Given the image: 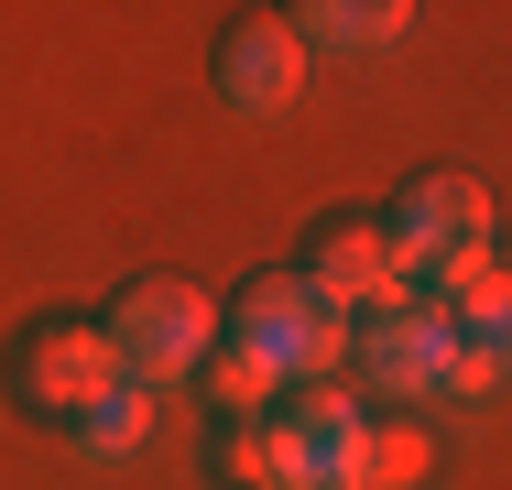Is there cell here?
Instances as JSON below:
<instances>
[{
    "mask_svg": "<svg viewBox=\"0 0 512 490\" xmlns=\"http://www.w3.org/2000/svg\"><path fill=\"white\" fill-rule=\"evenodd\" d=\"M382 229H393V251H404V284L425 294H469L480 273H491V196H480V175H404L393 186V207H382Z\"/></svg>",
    "mask_w": 512,
    "mask_h": 490,
    "instance_id": "obj_1",
    "label": "cell"
},
{
    "mask_svg": "<svg viewBox=\"0 0 512 490\" xmlns=\"http://www.w3.org/2000/svg\"><path fill=\"white\" fill-rule=\"evenodd\" d=\"M99 338H109V360H120V382L164 392V382H186V371H207V349H218V316H207V294H197V284H175V273H142V284H120V294H109Z\"/></svg>",
    "mask_w": 512,
    "mask_h": 490,
    "instance_id": "obj_2",
    "label": "cell"
},
{
    "mask_svg": "<svg viewBox=\"0 0 512 490\" xmlns=\"http://www.w3.org/2000/svg\"><path fill=\"white\" fill-rule=\"evenodd\" d=\"M218 349L262 360L273 382L295 392V382H316V371H338L349 327H338V305H327V294H306L295 273H262V284H240V305L218 316Z\"/></svg>",
    "mask_w": 512,
    "mask_h": 490,
    "instance_id": "obj_3",
    "label": "cell"
},
{
    "mask_svg": "<svg viewBox=\"0 0 512 490\" xmlns=\"http://www.w3.org/2000/svg\"><path fill=\"white\" fill-rule=\"evenodd\" d=\"M0 371H11V403H22L33 425H55V436H66L99 392H120V360H109L99 316H33Z\"/></svg>",
    "mask_w": 512,
    "mask_h": 490,
    "instance_id": "obj_4",
    "label": "cell"
},
{
    "mask_svg": "<svg viewBox=\"0 0 512 490\" xmlns=\"http://www.w3.org/2000/svg\"><path fill=\"white\" fill-rule=\"evenodd\" d=\"M207 77L240 120H284L295 88H306V44L284 33V11H229L218 44H207Z\"/></svg>",
    "mask_w": 512,
    "mask_h": 490,
    "instance_id": "obj_5",
    "label": "cell"
},
{
    "mask_svg": "<svg viewBox=\"0 0 512 490\" xmlns=\"http://www.w3.org/2000/svg\"><path fill=\"white\" fill-rule=\"evenodd\" d=\"M273 436H284V469L295 490H371V425H360V403L338 382H295L284 392V414H273Z\"/></svg>",
    "mask_w": 512,
    "mask_h": 490,
    "instance_id": "obj_6",
    "label": "cell"
},
{
    "mask_svg": "<svg viewBox=\"0 0 512 490\" xmlns=\"http://www.w3.org/2000/svg\"><path fill=\"white\" fill-rule=\"evenodd\" d=\"M360 371H371L382 392H458V327H447V305H425V294L371 305V327H360Z\"/></svg>",
    "mask_w": 512,
    "mask_h": 490,
    "instance_id": "obj_7",
    "label": "cell"
},
{
    "mask_svg": "<svg viewBox=\"0 0 512 490\" xmlns=\"http://www.w3.org/2000/svg\"><path fill=\"white\" fill-rule=\"evenodd\" d=\"M295 284L327 294L338 316H349V305H393V294H414V284H404V251H393V229H382V218H316Z\"/></svg>",
    "mask_w": 512,
    "mask_h": 490,
    "instance_id": "obj_8",
    "label": "cell"
},
{
    "mask_svg": "<svg viewBox=\"0 0 512 490\" xmlns=\"http://www.w3.org/2000/svg\"><path fill=\"white\" fill-rule=\"evenodd\" d=\"M447 327H458V392L512 382V273L491 262L469 294H447Z\"/></svg>",
    "mask_w": 512,
    "mask_h": 490,
    "instance_id": "obj_9",
    "label": "cell"
},
{
    "mask_svg": "<svg viewBox=\"0 0 512 490\" xmlns=\"http://www.w3.org/2000/svg\"><path fill=\"white\" fill-rule=\"evenodd\" d=\"M404 22H414V0H295L284 11V33L306 55H382Z\"/></svg>",
    "mask_w": 512,
    "mask_h": 490,
    "instance_id": "obj_10",
    "label": "cell"
},
{
    "mask_svg": "<svg viewBox=\"0 0 512 490\" xmlns=\"http://www.w3.org/2000/svg\"><path fill=\"white\" fill-rule=\"evenodd\" d=\"M218 480L229 490H295V469H284V436L262 425V414H218Z\"/></svg>",
    "mask_w": 512,
    "mask_h": 490,
    "instance_id": "obj_11",
    "label": "cell"
},
{
    "mask_svg": "<svg viewBox=\"0 0 512 490\" xmlns=\"http://www.w3.org/2000/svg\"><path fill=\"white\" fill-rule=\"evenodd\" d=\"M142 414H153V392L120 382V392H99V403L66 425V447H77V458H131V447H142Z\"/></svg>",
    "mask_w": 512,
    "mask_h": 490,
    "instance_id": "obj_12",
    "label": "cell"
},
{
    "mask_svg": "<svg viewBox=\"0 0 512 490\" xmlns=\"http://www.w3.org/2000/svg\"><path fill=\"white\" fill-rule=\"evenodd\" d=\"M425 458H436L425 425H371V458H360V469H371V490H414V480H425Z\"/></svg>",
    "mask_w": 512,
    "mask_h": 490,
    "instance_id": "obj_13",
    "label": "cell"
},
{
    "mask_svg": "<svg viewBox=\"0 0 512 490\" xmlns=\"http://www.w3.org/2000/svg\"><path fill=\"white\" fill-rule=\"evenodd\" d=\"M207 392H218V414H251V403H273V371H262V360H240V349H207V371H197Z\"/></svg>",
    "mask_w": 512,
    "mask_h": 490,
    "instance_id": "obj_14",
    "label": "cell"
}]
</instances>
